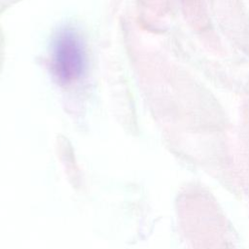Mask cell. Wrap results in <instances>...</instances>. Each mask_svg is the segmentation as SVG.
<instances>
[{
  "instance_id": "6da1fadb",
  "label": "cell",
  "mask_w": 249,
  "mask_h": 249,
  "mask_svg": "<svg viewBox=\"0 0 249 249\" xmlns=\"http://www.w3.org/2000/svg\"><path fill=\"white\" fill-rule=\"evenodd\" d=\"M53 66L62 83H72L80 78L85 67V53L80 38L71 30L62 31L53 48Z\"/></svg>"
}]
</instances>
